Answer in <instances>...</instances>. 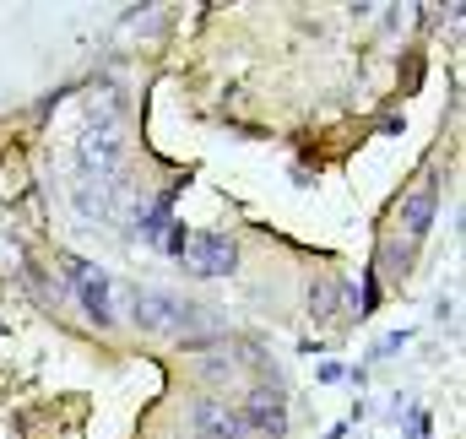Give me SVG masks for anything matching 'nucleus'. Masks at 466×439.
<instances>
[{
  "label": "nucleus",
  "instance_id": "7",
  "mask_svg": "<svg viewBox=\"0 0 466 439\" xmlns=\"http://www.w3.org/2000/svg\"><path fill=\"white\" fill-rule=\"evenodd\" d=\"M244 418H249L255 429H266V434H282V424H288V418H282V402H277V396H266V391H255V396H249V413H244Z\"/></svg>",
  "mask_w": 466,
  "mask_h": 439
},
{
  "label": "nucleus",
  "instance_id": "3",
  "mask_svg": "<svg viewBox=\"0 0 466 439\" xmlns=\"http://www.w3.org/2000/svg\"><path fill=\"white\" fill-rule=\"evenodd\" d=\"M66 271H71V288L82 293L87 315H93L98 326H109V321H115V304H109V277H104L98 266H87V260H66Z\"/></svg>",
  "mask_w": 466,
  "mask_h": 439
},
{
  "label": "nucleus",
  "instance_id": "2",
  "mask_svg": "<svg viewBox=\"0 0 466 439\" xmlns=\"http://www.w3.org/2000/svg\"><path fill=\"white\" fill-rule=\"evenodd\" d=\"M434 201H440V190H434V179H423L412 196H407V207H401V218H396V239H401V255H412L418 250V239L429 233V222H434Z\"/></svg>",
  "mask_w": 466,
  "mask_h": 439
},
{
  "label": "nucleus",
  "instance_id": "6",
  "mask_svg": "<svg viewBox=\"0 0 466 439\" xmlns=\"http://www.w3.org/2000/svg\"><path fill=\"white\" fill-rule=\"evenodd\" d=\"M196 434L201 439H244V418L223 402H196Z\"/></svg>",
  "mask_w": 466,
  "mask_h": 439
},
{
  "label": "nucleus",
  "instance_id": "4",
  "mask_svg": "<svg viewBox=\"0 0 466 439\" xmlns=\"http://www.w3.org/2000/svg\"><path fill=\"white\" fill-rule=\"evenodd\" d=\"M119 163V136H115V119H93L87 125V136H82V168L87 174H98V179H109Z\"/></svg>",
  "mask_w": 466,
  "mask_h": 439
},
{
  "label": "nucleus",
  "instance_id": "1",
  "mask_svg": "<svg viewBox=\"0 0 466 439\" xmlns=\"http://www.w3.org/2000/svg\"><path fill=\"white\" fill-rule=\"evenodd\" d=\"M179 255H185V266H190L196 277H228L233 260H238V250H233L228 233H196L190 244H179Z\"/></svg>",
  "mask_w": 466,
  "mask_h": 439
},
{
  "label": "nucleus",
  "instance_id": "5",
  "mask_svg": "<svg viewBox=\"0 0 466 439\" xmlns=\"http://www.w3.org/2000/svg\"><path fill=\"white\" fill-rule=\"evenodd\" d=\"M130 310H136V326L157 331V336H174V331H185V321H190V315H185L174 299H163V293H136Z\"/></svg>",
  "mask_w": 466,
  "mask_h": 439
}]
</instances>
